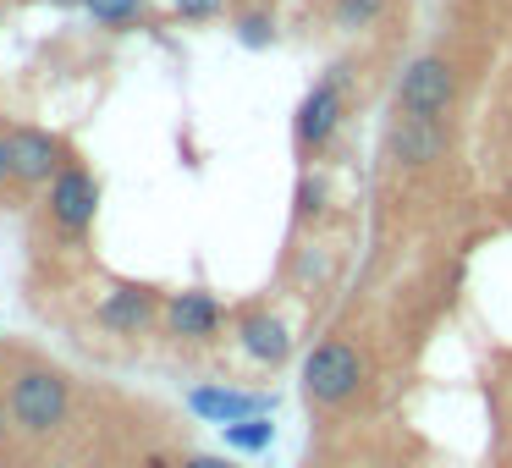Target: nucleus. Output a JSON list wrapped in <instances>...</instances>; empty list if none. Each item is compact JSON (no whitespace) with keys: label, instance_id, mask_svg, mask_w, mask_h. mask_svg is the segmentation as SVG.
I'll return each mask as SVG.
<instances>
[{"label":"nucleus","instance_id":"f257e3e1","mask_svg":"<svg viewBox=\"0 0 512 468\" xmlns=\"http://www.w3.org/2000/svg\"><path fill=\"white\" fill-rule=\"evenodd\" d=\"M0 397H6V419H12V430L34 435V441L56 435L61 424H67V413H72L67 375H61L56 364H39V358H17V364L6 369Z\"/></svg>","mask_w":512,"mask_h":468},{"label":"nucleus","instance_id":"f03ea898","mask_svg":"<svg viewBox=\"0 0 512 468\" xmlns=\"http://www.w3.org/2000/svg\"><path fill=\"white\" fill-rule=\"evenodd\" d=\"M364 380H369V364H364V353H358L353 336H325V342H314L309 358H303L298 386H303V397H309L314 408L336 413L364 391Z\"/></svg>","mask_w":512,"mask_h":468},{"label":"nucleus","instance_id":"7ed1b4c3","mask_svg":"<svg viewBox=\"0 0 512 468\" xmlns=\"http://www.w3.org/2000/svg\"><path fill=\"white\" fill-rule=\"evenodd\" d=\"M457 105V67L446 56H413L397 78V111L446 116Z\"/></svg>","mask_w":512,"mask_h":468},{"label":"nucleus","instance_id":"20e7f679","mask_svg":"<svg viewBox=\"0 0 512 468\" xmlns=\"http://www.w3.org/2000/svg\"><path fill=\"white\" fill-rule=\"evenodd\" d=\"M342 111H347V83H342V72L331 67L298 100V111H292V138H298L303 155H320V149L331 144L336 127H342Z\"/></svg>","mask_w":512,"mask_h":468},{"label":"nucleus","instance_id":"39448f33","mask_svg":"<svg viewBox=\"0 0 512 468\" xmlns=\"http://www.w3.org/2000/svg\"><path fill=\"white\" fill-rule=\"evenodd\" d=\"M45 215L56 221V232L83 237L94 226V215H100V177H94L89 166H78V160H72V166L45 188Z\"/></svg>","mask_w":512,"mask_h":468},{"label":"nucleus","instance_id":"423d86ee","mask_svg":"<svg viewBox=\"0 0 512 468\" xmlns=\"http://www.w3.org/2000/svg\"><path fill=\"white\" fill-rule=\"evenodd\" d=\"M6 144H12V182L23 188H50L72 166V149L45 127H6Z\"/></svg>","mask_w":512,"mask_h":468},{"label":"nucleus","instance_id":"0eeeda50","mask_svg":"<svg viewBox=\"0 0 512 468\" xmlns=\"http://www.w3.org/2000/svg\"><path fill=\"white\" fill-rule=\"evenodd\" d=\"M452 149V133H446V116H408L397 111L386 127V155L397 166L419 171V166H435V160Z\"/></svg>","mask_w":512,"mask_h":468},{"label":"nucleus","instance_id":"6e6552de","mask_svg":"<svg viewBox=\"0 0 512 468\" xmlns=\"http://www.w3.org/2000/svg\"><path fill=\"white\" fill-rule=\"evenodd\" d=\"M155 320H160V298H155V287H138V281L111 287L100 298V309H94V325L111 336H144V331H155Z\"/></svg>","mask_w":512,"mask_h":468},{"label":"nucleus","instance_id":"1a4fd4ad","mask_svg":"<svg viewBox=\"0 0 512 468\" xmlns=\"http://www.w3.org/2000/svg\"><path fill=\"white\" fill-rule=\"evenodd\" d=\"M160 320H166L171 342H210V336L226 325V309H221V298H215V292L188 287V292H171L166 309H160Z\"/></svg>","mask_w":512,"mask_h":468},{"label":"nucleus","instance_id":"9d476101","mask_svg":"<svg viewBox=\"0 0 512 468\" xmlns=\"http://www.w3.org/2000/svg\"><path fill=\"white\" fill-rule=\"evenodd\" d=\"M237 347L254 358L259 369H281L292 358V325L276 309H243L237 314Z\"/></svg>","mask_w":512,"mask_h":468},{"label":"nucleus","instance_id":"9b49d317","mask_svg":"<svg viewBox=\"0 0 512 468\" xmlns=\"http://www.w3.org/2000/svg\"><path fill=\"white\" fill-rule=\"evenodd\" d=\"M188 408L199 413L204 424H237V419H254V413H270L276 397L270 391H237V386H188Z\"/></svg>","mask_w":512,"mask_h":468},{"label":"nucleus","instance_id":"f8f14e48","mask_svg":"<svg viewBox=\"0 0 512 468\" xmlns=\"http://www.w3.org/2000/svg\"><path fill=\"white\" fill-rule=\"evenodd\" d=\"M83 12H89L100 28L122 34V28H138L149 17V0H83Z\"/></svg>","mask_w":512,"mask_h":468},{"label":"nucleus","instance_id":"ddd939ff","mask_svg":"<svg viewBox=\"0 0 512 468\" xmlns=\"http://www.w3.org/2000/svg\"><path fill=\"white\" fill-rule=\"evenodd\" d=\"M386 12H391V0H331V23L347 28V34H369Z\"/></svg>","mask_w":512,"mask_h":468},{"label":"nucleus","instance_id":"4468645a","mask_svg":"<svg viewBox=\"0 0 512 468\" xmlns=\"http://www.w3.org/2000/svg\"><path fill=\"white\" fill-rule=\"evenodd\" d=\"M226 446H232V452H265L270 441H276V419H270V413H254V419H237V424H226Z\"/></svg>","mask_w":512,"mask_h":468},{"label":"nucleus","instance_id":"2eb2a0df","mask_svg":"<svg viewBox=\"0 0 512 468\" xmlns=\"http://www.w3.org/2000/svg\"><path fill=\"white\" fill-rule=\"evenodd\" d=\"M281 39L276 28V12L270 6H248V12H237V45L243 50H270Z\"/></svg>","mask_w":512,"mask_h":468},{"label":"nucleus","instance_id":"dca6fc26","mask_svg":"<svg viewBox=\"0 0 512 468\" xmlns=\"http://www.w3.org/2000/svg\"><path fill=\"white\" fill-rule=\"evenodd\" d=\"M226 6H232V0H171V12H177L182 23H221Z\"/></svg>","mask_w":512,"mask_h":468},{"label":"nucleus","instance_id":"f3484780","mask_svg":"<svg viewBox=\"0 0 512 468\" xmlns=\"http://www.w3.org/2000/svg\"><path fill=\"white\" fill-rule=\"evenodd\" d=\"M325 199H331V182H325L320 171H309V177L298 182V215H309V221H314V215L325 210Z\"/></svg>","mask_w":512,"mask_h":468},{"label":"nucleus","instance_id":"a211bd4d","mask_svg":"<svg viewBox=\"0 0 512 468\" xmlns=\"http://www.w3.org/2000/svg\"><path fill=\"white\" fill-rule=\"evenodd\" d=\"M12 188V144H6V127H0V193Z\"/></svg>","mask_w":512,"mask_h":468},{"label":"nucleus","instance_id":"6ab92c4d","mask_svg":"<svg viewBox=\"0 0 512 468\" xmlns=\"http://www.w3.org/2000/svg\"><path fill=\"white\" fill-rule=\"evenodd\" d=\"M177 468H232V457H215V452H199V457H182Z\"/></svg>","mask_w":512,"mask_h":468},{"label":"nucleus","instance_id":"aec40b11","mask_svg":"<svg viewBox=\"0 0 512 468\" xmlns=\"http://www.w3.org/2000/svg\"><path fill=\"white\" fill-rule=\"evenodd\" d=\"M6 430H12V419H6V397H0V441H6Z\"/></svg>","mask_w":512,"mask_h":468},{"label":"nucleus","instance_id":"412c9836","mask_svg":"<svg viewBox=\"0 0 512 468\" xmlns=\"http://www.w3.org/2000/svg\"><path fill=\"white\" fill-rule=\"evenodd\" d=\"M50 6H83V0H50Z\"/></svg>","mask_w":512,"mask_h":468}]
</instances>
